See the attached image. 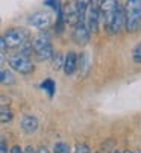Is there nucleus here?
<instances>
[{"instance_id": "15", "label": "nucleus", "mask_w": 141, "mask_h": 153, "mask_svg": "<svg viewBox=\"0 0 141 153\" xmlns=\"http://www.w3.org/2000/svg\"><path fill=\"white\" fill-rule=\"evenodd\" d=\"M14 118V112L8 106H0V123H9Z\"/></svg>"}, {"instance_id": "24", "label": "nucleus", "mask_w": 141, "mask_h": 153, "mask_svg": "<svg viewBox=\"0 0 141 153\" xmlns=\"http://www.w3.org/2000/svg\"><path fill=\"white\" fill-rule=\"evenodd\" d=\"M0 153H8V147L3 141H0Z\"/></svg>"}, {"instance_id": "27", "label": "nucleus", "mask_w": 141, "mask_h": 153, "mask_svg": "<svg viewBox=\"0 0 141 153\" xmlns=\"http://www.w3.org/2000/svg\"><path fill=\"white\" fill-rule=\"evenodd\" d=\"M3 64H5V56H3L2 53H0V67H2Z\"/></svg>"}, {"instance_id": "23", "label": "nucleus", "mask_w": 141, "mask_h": 153, "mask_svg": "<svg viewBox=\"0 0 141 153\" xmlns=\"http://www.w3.org/2000/svg\"><path fill=\"white\" fill-rule=\"evenodd\" d=\"M6 49H8V47H6V42H5V39H3V35H0V53H3Z\"/></svg>"}, {"instance_id": "13", "label": "nucleus", "mask_w": 141, "mask_h": 153, "mask_svg": "<svg viewBox=\"0 0 141 153\" xmlns=\"http://www.w3.org/2000/svg\"><path fill=\"white\" fill-rule=\"evenodd\" d=\"M14 82H15V77H14L12 71H9L8 68H0V83L12 85Z\"/></svg>"}, {"instance_id": "28", "label": "nucleus", "mask_w": 141, "mask_h": 153, "mask_svg": "<svg viewBox=\"0 0 141 153\" xmlns=\"http://www.w3.org/2000/svg\"><path fill=\"white\" fill-rule=\"evenodd\" d=\"M25 153H34V149L32 147H26V152Z\"/></svg>"}, {"instance_id": "6", "label": "nucleus", "mask_w": 141, "mask_h": 153, "mask_svg": "<svg viewBox=\"0 0 141 153\" xmlns=\"http://www.w3.org/2000/svg\"><path fill=\"white\" fill-rule=\"evenodd\" d=\"M28 23L29 26L35 27V29H47L52 23V17L49 12H44V11H38V12H34L29 18H28Z\"/></svg>"}, {"instance_id": "12", "label": "nucleus", "mask_w": 141, "mask_h": 153, "mask_svg": "<svg viewBox=\"0 0 141 153\" xmlns=\"http://www.w3.org/2000/svg\"><path fill=\"white\" fill-rule=\"evenodd\" d=\"M87 8H88V2H84V0H81V2H75V9H76V14H78V21L79 23H84Z\"/></svg>"}, {"instance_id": "26", "label": "nucleus", "mask_w": 141, "mask_h": 153, "mask_svg": "<svg viewBox=\"0 0 141 153\" xmlns=\"http://www.w3.org/2000/svg\"><path fill=\"white\" fill-rule=\"evenodd\" d=\"M37 153H50V152H49V150H47L46 147H40V149L37 150Z\"/></svg>"}, {"instance_id": "8", "label": "nucleus", "mask_w": 141, "mask_h": 153, "mask_svg": "<svg viewBox=\"0 0 141 153\" xmlns=\"http://www.w3.org/2000/svg\"><path fill=\"white\" fill-rule=\"evenodd\" d=\"M38 126H40L38 118L34 117V115H25V117L21 118V121H20V127H21V130H23L25 134H28V135L35 134L37 130H38Z\"/></svg>"}, {"instance_id": "3", "label": "nucleus", "mask_w": 141, "mask_h": 153, "mask_svg": "<svg viewBox=\"0 0 141 153\" xmlns=\"http://www.w3.org/2000/svg\"><path fill=\"white\" fill-rule=\"evenodd\" d=\"M29 38V32L21 27L8 29L3 35V39L6 42V47H20L23 42H26Z\"/></svg>"}, {"instance_id": "17", "label": "nucleus", "mask_w": 141, "mask_h": 153, "mask_svg": "<svg viewBox=\"0 0 141 153\" xmlns=\"http://www.w3.org/2000/svg\"><path fill=\"white\" fill-rule=\"evenodd\" d=\"M88 64L90 61H88L87 53H81V56H78V70H81L82 74H85V71L88 70Z\"/></svg>"}, {"instance_id": "2", "label": "nucleus", "mask_w": 141, "mask_h": 153, "mask_svg": "<svg viewBox=\"0 0 141 153\" xmlns=\"http://www.w3.org/2000/svg\"><path fill=\"white\" fill-rule=\"evenodd\" d=\"M8 64L9 67L20 73V74H31L34 71V62L31 61L29 56H25V55H20V53H15V55H11L8 58Z\"/></svg>"}, {"instance_id": "9", "label": "nucleus", "mask_w": 141, "mask_h": 153, "mask_svg": "<svg viewBox=\"0 0 141 153\" xmlns=\"http://www.w3.org/2000/svg\"><path fill=\"white\" fill-rule=\"evenodd\" d=\"M49 46H52L50 35H49V32H46V30H41L35 36V39L32 41V50H34V53L35 52H40V50H43L46 47H49Z\"/></svg>"}, {"instance_id": "16", "label": "nucleus", "mask_w": 141, "mask_h": 153, "mask_svg": "<svg viewBox=\"0 0 141 153\" xmlns=\"http://www.w3.org/2000/svg\"><path fill=\"white\" fill-rule=\"evenodd\" d=\"M35 56L38 61H47V59H52L53 58V47L49 46V47H46L40 52H35Z\"/></svg>"}, {"instance_id": "14", "label": "nucleus", "mask_w": 141, "mask_h": 153, "mask_svg": "<svg viewBox=\"0 0 141 153\" xmlns=\"http://www.w3.org/2000/svg\"><path fill=\"white\" fill-rule=\"evenodd\" d=\"M41 90H44L47 94H49V97H53L55 96V90H56V85L53 82V79H44L41 82Z\"/></svg>"}, {"instance_id": "10", "label": "nucleus", "mask_w": 141, "mask_h": 153, "mask_svg": "<svg viewBox=\"0 0 141 153\" xmlns=\"http://www.w3.org/2000/svg\"><path fill=\"white\" fill-rule=\"evenodd\" d=\"M64 73L67 76H72L76 70H78V55L75 52H68L64 56V67H62Z\"/></svg>"}, {"instance_id": "31", "label": "nucleus", "mask_w": 141, "mask_h": 153, "mask_svg": "<svg viewBox=\"0 0 141 153\" xmlns=\"http://www.w3.org/2000/svg\"><path fill=\"white\" fill-rule=\"evenodd\" d=\"M134 153H141V152H140V150H137V152H134Z\"/></svg>"}, {"instance_id": "20", "label": "nucleus", "mask_w": 141, "mask_h": 153, "mask_svg": "<svg viewBox=\"0 0 141 153\" xmlns=\"http://www.w3.org/2000/svg\"><path fill=\"white\" fill-rule=\"evenodd\" d=\"M53 153H70V147L65 143H56L53 146Z\"/></svg>"}, {"instance_id": "5", "label": "nucleus", "mask_w": 141, "mask_h": 153, "mask_svg": "<svg viewBox=\"0 0 141 153\" xmlns=\"http://www.w3.org/2000/svg\"><path fill=\"white\" fill-rule=\"evenodd\" d=\"M123 26H125V6L119 2L117 3V8H115V12H114V17H112V21L106 30L111 35H117L122 32Z\"/></svg>"}, {"instance_id": "22", "label": "nucleus", "mask_w": 141, "mask_h": 153, "mask_svg": "<svg viewBox=\"0 0 141 153\" xmlns=\"http://www.w3.org/2000/svg\"><path fill=\"white\" fill-rule=\"evenodd\" d=\"M44 5H46V6H50V8H53L56 12H58V11H61V3H59V2H53V0H46Z\"/></svg>"}, {"instance_id": "1", "label": "nucleus", "mask_w": 141, "mask_h": 153, "mask_svg": "<svg viewBox=\"0 0 141 153\" xmlns=\"http://www.w3.org/2000/svg\"><path fill=\"white\" fill-rule=\"evenodd\" d=\"M125 27L128 32H137L141 27V0H131L126 3Z\"/></svg>"}, {"instance_id": "21", "label": "nucleus", "mask_w": 141, "mask_h": 153, "mask_svg": "<svg viewBox=\"0 0 141 153\" xmlns=\"http://www.w3.org/2000/svg\"><path fill=\"white\" fill-rule=\"evenodd\" d=\"M75 153H91V150L87 144H78L75 149Z\"/></svg>"}, {"instance_id": "18", "label": "nucleus", "mask_w": 141, "mask_h": 153, "mask_svg": "<svg viewBox=\"0 0 141 153\" xmlns=\"http://www.w3.org/2000/svg\"><path fill=\"white\" fill-rule=\"evenodd\" d=\"M53 68L55 70H61L64 67V55L62 53H53Z\"/></svg>"}, {"instance_id": "19", "label": "nucleus", "mask_w": 141, "mask_h": 153, "mask_svg": "<svg viewBox=\"0 0 141 153\" xmlns=\"http://www.w3.org/2000/svg\"><path fill=\"white\" fill-rule=\"evenodd\" d=\"M132 59L135 64H141V41L134 47L132 50Z\"/></svg>"}, {"instance_id": "25", "label": "nucleus", "mask_w": 141, "mask_h": 153, "mask_svg": "<svg viewBox=\"0 0 141 153\" xmlns=\"http://www.w3.org/2000/svg\"><path fill=\"white\" fill-rule=\"evenodd\" d=\"M9 153H25V152H23V150H21L18 146H14V147L9 150Z\"/></svg>"}, {"instance_id": "30", "label": "nucleus", "mask_w": 141, "mask_h": 153, "mask_svg": "<svg viewBox=\"0 0 141 153\" xmlns=\"http://www.w3.org/2000/svg\"><path fill=\"white\" fill-rule=\"evenodd\" d=\"M125 153H134V152H129V150H126V152H125Z\"/></svg>"}, {"instance_id": "7", "label": "nucleus", "mask_w": 141, "mask_h": 153, "mask_svg": "<svg viewBox=\"0 0 141 153\" xmlns=\"http://www.w3.org/2000/svg\"><path fill=\"white\" fill-rule=\"evenodd\" d=\"M90 33H88V30H87V27H85V25L84 23H78V25H75V27H73V33H72V38H73V41L76 42V44H79V46H85L87 42L90 41Z\"/></svg>"}, {"instance_id": "4", "label": "nucleus", "mask_w": 141, "mask_h": 153, "mask_svg": "<svg viewBox=\"0 0 141 153\" xmlns=\"http://www.w3.org/2000/svg\"><path fill=\"white\" fill-rule=\"evenodd\" d=\"M99 6H100L99 2H91V3H88V8H87L84 25L90 35L94 33L99 27Z\"/></svg>"}, {"instance_id": "29", "label": "nucleus", "mask_w": 141, "mask_h": 153, "mask_svg": "<svg viewBox=\"0 0 141 153\" xmlns=\"http://www.w3.org/2000/svg\"><path fill=\"white\" fill-rule=\"evenodd\" d=\"M109 153H120V152H119V150H117V149H114V150H111Z\"/></svg>"}, {"instance_id": "11", "label": "nucleus", "mask_w": 141, "mask_h": 153, "mask_svg": "<svg viewBox=\"0 0 141 153\" xmlns=\"http://www.w3.org/2000/svg\"><path fill=\"white\" fill-rule=\"evenodd\" d=\"M62 11V18L65 23L68 25H78L79 21H78V14H76V9H75V3H67L65 6L61 8Z\"/></svg>"}]
</instances>
